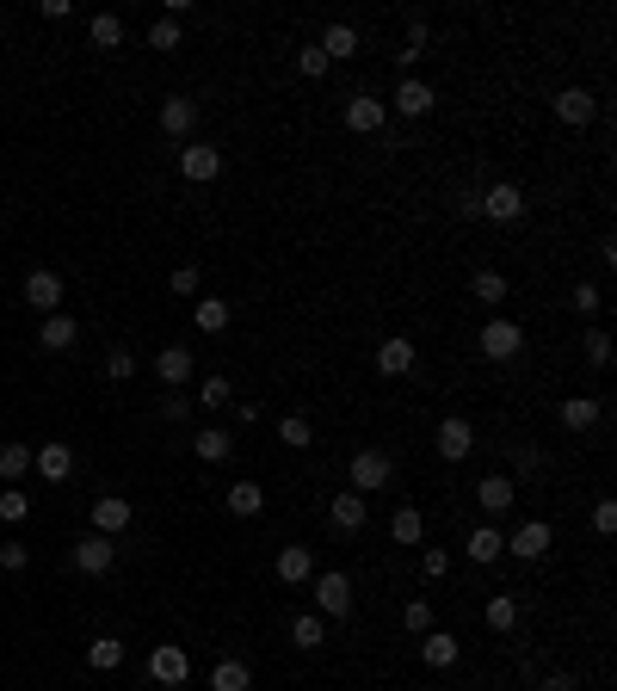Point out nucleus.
Wrapping results in <instances>:
<instances>
[{
    "mask_svg": "<svg viewBox=\"0 0 617 691\" xmlns=\"http://www.w3.org/2000/svg\"><path fill=\"white\" fill-rule=\"evenodd\" d=\"M309 593H315V617H352V574H340V568H328V574H315L309 580Z\"/></svg>",
    "mask_w": 617,
    "mask_h": 691,
    "instance_id": "nucleus-1",
    "label": "nucleus"
},
{
    "mask_svg": "<svg viewBox=\"0 0 617 691\" xmlns=\"http://www.w3.org/2000/svg\"><path fill=\"white\" fill-rule=\"evenodd\" d=\"M476 204H482L488 223H519V216H525V192L513 186V179H494L488 192H476Z\"/></svg>",
    "mask_w": 617,
    "mask_h": 691,
    "instance_id": "nucleus-2",
    "label": "nucleus"
},
{
    "mask_svg": "<svg viewBox=\"0 0 617 691\" xmlns=\"http://www.w3.org/2000/svg\"><path fill=\"white\" fill-rule=\"evenodd\" d=\"M432 451H439L445 463H463L469 451H476V426H469L463 414H445L439 432H432Z\"/></svg>",
    "mask_w": 617,
    "mask_h": 691,
    "instance_id": "nucleus-3",
    "label": "nucleus"
},
{
    "mask_svg": "<svg viewBox=\"0 0 617 691\" xmlns=\"http://www.w3.org/2000/svg\"><path fill=\"white\" fill-rule=\"evenodd\" d=\"M519 346H525V327L519 321H488L482 327V358H488V365H513Z\"/></svg>",
    "mask_w": 617,
    "mask_h": 691,
    "instance_id": "nucleus-4",
    "label": "nucleus"
},
{
    "mask_svg": "<svg viewBox=\"0 0 617 691\" xmlns=\"http://www.w3.org/2000/svg\"><path fill=\"white\" fill-rule=\"evenodd\" d=\"M550 543H556L550 519H525L513 537H506V556H519V562H543V556H550Z\"/></svg>",
    "mask_w": 617,
    "mask_h": 691,
    "instance_id": "nucleus-5",
    "label": "nucleus"
},
{
    "mask_svg": "<svg viewBox=\"0 0 617 691\" xmlns=\"http://www.w3.org/2000/svg\"><path fill=\"white\" fill-rule=\"evenodd\" d=\"M389 476H395L389 451H358L352 457V494H377V488H389Z\"/></svg>",
    "mask_w": 617,
    "mask_h": 691,
    "instance_id": "nucleus-6",
    "label": "nucleus"
},
{
    "mask_svg": "<svg viewBox=\"0 0 617 691\" xmlns=\"http://www.w3.org/2000/svg\"><path fill=\"white\" fill-rule=\"evenodd\" d=\"M149 679H155V685H186V679H192V654L179 648V642H161V648L149 654Z\"/></svg>",
    "mask_w": 617,
    "mask_h": 691,
    "instance_id": "nucleus-7",
    "label": "nucleus"
},
{
    "mask_svg": "<svg viewBox=\"0 0 617 691\" xmlns=\"http://www.w3.org/2000/svg\"><path fill=\"white\" fill-rule=\"evenodd\" d=\"M179 173H186L192 186H210V179L223 173V149H210V142H186V149H179Z\"/></svg>",
    "mask_w": 617,
    "mask_h": 691,
    "instance_id": "nucleus-8",
    "label": "nucleus"
},
{
    "mask_svg": "<svg viewBox=\"0 0 617 691\" xmlns=\"http://www.w3.org/2000/svg\"><path fill=\"white\" fill-rule=\"evenodd\" d=\"M25 303L38 309V315H62V272H50V266H38L25 278Z\"/></svg>",
    "mask_w": 617,
    "mask_h": 691,
    "instance_id": "nucleus-9",
    "label": "nucleus"
},
{
    "mask_svg": "<svg viewBox=\"0 0 617 691\" xmlns=\"http://www.w3.org/2000/svg\"><path fill=\"white\" fill-rule=\"evenodd\" d=\"M130 519H136V506H130L124 494H99V500H93V531H99V537L130 531Z\"/></svg>",
    "mask_w": 617,
    "mask_h": 691,
    "instance_id": "nucleus-10",
    "label": "nucleus"
},
{
    "mask_svg": "<svg viewBox=\"0 0 617 691\" xmlns=\"http://www.w3.org/2000/svg\"><path fill=\"white\" fill-rule=\"evenodd\" d=\"M550 105H556V118H562V124H574V130L599 118V93H587V87H562Z\"/></svg>",
    "mask_w": 617,
    "mask_h": 691,
    "instance_id": "nucleus-11",
    "label": "nucleus"
},
{
    "mask_svg": "<svg viewBox=\"0 0 617 691\" xmlns=\"http://www.w3.org/2000/svg\"><path fill=\"white\" fill-rule=\"evenodd\" d=\"M272 568H278L284 587H309V580H315V556H309V543H284Z\"/></svg>",
    "mask_w": 617,
    "mask_h": 691,
    "instance_id": "nucleus-12",
    "label": "nucleus"
},
{
    "mask_svg": "<svg viewBox=\"0 0 617 691\" xmlns=\"http://www.w3.org/2000/svg\"><path fill=\"white\" fill-rule=\"evenodd\" d=\"M383 112H389V105H383L377 93H352V99H346V130L377 136V130H383Z\"/></svg>",
    "mask_w": 617,
    "mask_h": 691,
    "instance_id": "nucleus-13",
    "label": "nucleus"
},
{
    "mask_svg": "<svg viewBox=\"0 0 617 691\" xmlns=\"http://www.w3.org/2000/svg\"><path fill=\"white\" fill-rule=\"evenodd\" d=\"M31 469H38V476L44 482H68V476H75V445H38V451H31Z\"/></svg>",
    "mask_w": 617,
    "mask_h": 691,
    "instance_id": "nucleus-14",
    "label": "nucleus"
},
{
    "mask_svg": "<svg viewBox=\"0 0 617 691\" xmlns=\"http://www.w3.org/2000/svg\"><path fill=\"white\" fill-rule=\"evenodd\" d=\"M112 562H118V543H112V537L93 531V537L75 543V568H81V574H112Z\"/></svg>",
    "mask_w": 617,
    "mask_h": 691,
    "instance_id": "nucleus-15",
    "label": "nucleus"
},
{
    "mask_svg": "<svg viewBox=\"0 0 617 691\" xmlns=\"http://www.w3.org/2000/svg\"><path fill=\"white\" fill-rule=\"evenodd\" d=\"M155 377H161L167 389H186V383H192V346H161V352H155Z\"/></svg>",
    "mask_w": 617,
    "mask_h": 691,
    "instance_id": "nucleus-16",
    "label": "nucleus"
},
{
    "mask_svg": "<svg viewBox=\"0 0 617 691\" xmlns=\"http://www.w3.org/2000/svg\"><path fill=\"white\" fill-rule=\"evenodd\" d=\"M457 654H463V642L445 636V630H426V636H420V661H426L432 673H451V667H457Z\"/></svg>",
    "mask_w": 617,
    "mask_h": 691,
    "instance_id": "nucleus-17",
    "label": "nucleus"
},
{
    "mask_svg": "<svg viewBox=\"0 0 617 691\" xmlns=\"http://www.w3.org/2000/svg\"><path fill=\"white\" fill-rule=\"evenodd\" d=\"M192 124H198V99H186V93L161 99V130H167V136L186 142V136H192Z\"/></svg>",
    "mask_w": 617,
    "mask_h": 691,
    "instance_id": "nucleus-18",
    "label": "nucleus"
},
{
    "mask_svg": "<svg viewBox=\"0 0 617 691\" xmlns=\"http://www.w3.org/2000/svg\"><path fill=\"white\" fill-rule=\"evenodd\" d=\"M432 105H439V93H432L420 75H408L402 87H395V112H402V118H426Z\"/></svg>",
    "mask_w": 617,
    "mask_h": 691,
    "instance_id": "nucleus-19",
    "label": "nucleus"
},
{
    "mask_svg": "<svg viewBox=\"0 0 617 691\" xmlns=\"http://www.w3.org/2000/svg\"><path fill=\"white\" fill-rule=\"evenodd\" d=\"M463 556L476 562V568H488V562H500V556H506V537H500L494 525H476V531L463 537Z\"/></svg>",
    "mask_w": 617,
    "mask_h": 691,
    "instance_id": "nucleus-20",
    "label": "nucleus"
},
{
    "mask_svg": "<svg viewBox=\"0 0 617 691\" xmlns=\"http://www.w3.org/2000/svg\"><path fill=\"white\" fill-rule=\"evenodd\" d=\"M75 340H81V321L75 315H44V327H38V346L44 352H68Z\"/></svg>",
    "mask_w": 617,
    "mask_h": 691,
    "instance_id": "nucleus-21",
    "label": "nucleus"
},
{
    "mask_svg": "<svg viewBox=\"0 0 617 691\" xmlns=\"http://www.w3.org/2000/svg\"><path fill=\"white\" fill-rule=\"evenodd\" d=\"M599 420H605L599 395H568V402H562V426H568V432H593Z\"/></svg>",
    "mask_w": 617,
    "mask_h": 691,
    "instance_id": "nucleus-22",
    "label": "nucleus"
},
{
    "mask_svg": "<svg viewBox=\"0 0 617 691\" xmlns=\"http://www.w3.org/2000/svg\"><path fill=\"white\" fill-rule=\"evenodd\" d=\"M377 371H383V377H408V371H414V340H402V334L383 340V346H377Z\"/></svg>",
    "mask_w": 617,
    "mask_h": 691,
    "instance_id": "nucleus-23",
    "label": "nucleus"
},
{
    "mask_svg": "<svg viewBox=\"0 0 617 691\" xmlns=\"http://www.w3.org/2000/svg\"><path fill=\"white\" fill-rule=\"evenodd\" d=\"M321 642H328V617H315V611H303V617H290V648H303V654H315Z\"/></svg>",
    "mask_w": 617,
    "mask_h": 691,
    "instance_id": "nucleus-24",
    "label": "nucleus"
},
{
    "mask_svg": "<svg viewBox=\"0 0 617 691\" xmlns=\"http://www.w3.org/2000/svg\"><path fill=\"white\" fill-rule=\"evenodd\" d=\"M210 691H253V667L235 661V654H229V661H216L210 667Z\"/></svg>",
    "mask_w": 617,
    "mask_h": 691,
    "instance_id": "nucleus-25",
    "label": "nucleus"
},
{
    "mask_svg": "<svg viewBox=\"0 0 617 691\" xmlns=\"http://www.w3.org/2000/svg\"><path fill=\"white\" fill-rule=\"evenodd\" d=\"M223 506H229L235 519H253V513H266V488H260V482H235V488L223 494Z\"/></svg>",
    "mask_w": 617,
    "mask_h": 691,
    "instance_id": "nucleus-26",
    "label": "nucleus"
},
{
    "mask_svg": "<svg viewBox=\"0 0 617 691\" xmlns=\"http://www.w3.org/2000/svg\"><path fill=\"white\" fill-rule=\"evenodd\" d=\"M321 56H328V62H346V56H358V31H352L346 19H334L328 31H321Z\"/></svg>",
    "mask_w": 617,
    "mask_h": 691,
    "instance_id": "nucleus-27",
    "label": "nucleus"
},
{
    "mask_svg": "<svg viewBox=\"0 0 617 691\" xmlns=\"http://www.w3.org/2000/svg\"><path fill=\"white\" fill-rule=\"evenodd\" d=\"M87 667H93V673H118V667H124V642H118V636H93V642H87Z\"/></svg>",
    "mask_w": 617,
    "mask_h": 691,
    "instance_id": "nucleus-28",
    "label": "nucleus"
},
{
    "mask_svg": "<svg viewBox=\"0 0 617 691\" xmlns=\"http://www.w3.org/2000/svg\"><path fill=\"white\" fill-rule=\"evenodd\" d=\"M328 519H334V531H346V537L365 531V494H334V513H328Z\"/></svg>",
    "mask_w": 617,
    "mask_h": 691,
    "instance_id": "nucleus-29",
    "label": "nucleus"
},
{
    "mask_svg": "<svg viewBox=\"0 0 617 691\" xmlns=\"http://www.w3.org/2000/svg\"><path fill=\"white\" fill-rule=\"evenodd\" d=\"M192 402H198V408H210V414H223V408H235V383H229V377H204Z\"/></svg>",
    "mask_w": 617,
    "mask_h": 691,
    "instance_id": "nucleus-30",
    "label": "nucleus"
},
{
    "mask_svg": "<svg viewBox=\"0 0 617 691\" xmlns=\"http://www.w3.org/2000/svg\"><path fill=\"white\" fill-rule=\"evenodd\" d=\"M87 38H93V50H118L124 44V19L118 13H93L87 19Z\"/></svg>",
    "mask_w": 617,
    "mask_h": 691,
    "instance_id": "nucleus-31",
    "label": "nucleus"
},
{
    "mask_svg": "<svg viewBox=\"0 0 617 691\" xmlns=\"http://www.w3.org/2000/svg\"><path fill=\"white\" fill-rule=\"evenodd\" d=\"M192 451H198L204 463H229V451H235V439H229V432H223V426H204V432H198V439H192Z\"/></svg>",
    "mask_w": 617,
    "mask_h": 691,
    "instance_id": "nucleus-32",
    "label": "nucleus"
},
{
    "mask_svg": "<svg viewBox=\"0 0 617 691\" xmlns=\"http://www.w3.org/2000/svg\"><path fill=\"white\" fill-rule=\"evenodd\" d=\"M476 500H482V513H506L519 494H513V476H488L482 488H476Z\"/></svg>",
    "mask_w": 617,
    "mask_h": 691,
    "instance_id": "nucleus-33",
    "label": "nucleus"
},
{
    "mask_svg": "<svg viewBox=\"0 0 617 691\" xmlns=\"http://www.w3.org/2000/svg\"><path fill=\"white\" fill-rule=\"evenodd\" d=\"M31 451H38V445H19V439H7V445H0V476H7V482H19L25 469H31Z\"/></svg>",
    "mask_w": 617,
    "mask_h": 691,
    "instance_id": "nucleus-34",
    "label": "nucleus"
},
{
    "mask_svg": "<svg viewBox=\"0 0 617 691\" xmlns=\"http://www.w3.org/2000/svg\"><path fill=\"white\" fill-rule=\"evenodd\" d=\"M426 537V519L414 513V506H402V513L389 519V543H420Z\"/></svg>",
    "mask_w": 617,
    "mask_h": 691,
    "instance_id": "nucleus-35",
    "label": "nucleus"
},
{
    "mask_svg": "<svg viewBox=\"0 0 617 691\" xmlns=\"http://www.w3.org/2000/svg\"><path fill=\"white\" fill-rule=\"evenodd\" d=\"M278 439H284L290 451H309V445H315V426H309L303 414H284V420H278Z\"/></svg>",
    "mask_w": 617,
    "mask_h": 691,
    "instance_id": "nucleus-36",
    "label": "nucleus"
},
{
    "mask_svg": "<svg viewBox=\"0 0 617 691\" xmlns=\"http://www.w3.org/2000/svg\"><path fill=\"white\" fill-rule=\"evenodd\" d=\"M513 624H519V599H513V593H494V599H488V630L506 636Z\"/></svg>",
    "mask_w": 617,
    "mask_h": 691,
    "instance_id": "nucleus-37",
    "label": "nucleus"
},
{
    "mask_svg": "<svg viewBox=\"0 0 617 691\" xmlns=\"http://www.w3.org/2000/svg\"><path fill=\"white\" fill-rule=\"evenodd\" d=\"M229 315H235V309H229L223 297H204V303H198V334H223Z\"/></svg>",
    "mask_w": 617,
    "mask_h": 691,
    "instance_id": "nucleus-38",
    "label": "nucleus"
},
{
    "mask_svg": "<svg viewBox=\"0 0 617 691\" xmlns=\"http://www.w3.org/2000/svg\"><path fill=\"white\" fill-rule=\"evenodd\" d=\"M469 290H476V297H482V303H488V309H494V303H506V278H500V272H494V266H482V272H476V278H469Z\"/></svg>",
    "mask_w": 617,
    "mask_h": 691,
    "instance_id": "nucleus-39",
    "label": "nucleus"
},
{
    "mask_svg": "<svg viewBox=\"0 0 617 691\" xmlns=\"http://www.w3.org/2000/svg\"><path fill=\"white\" fill-rule=\"evenodd\" d=\"M105 377L130 383V377H136V352H130V346H112V352H105Z\"/></svg>",
    "mask_w": 617,
    "mask_h": 691,
    "instance_id": "nucleus-40",
    "label": "nucleus"
},
{
    "mask_svg": "<svg viewBox=\"0 0 617 691\" xmlns=\"http://www.w3.org/2000/svg\"><path fill=\"white\" fill-rule=\"evenodd\" d=\"M179 38H186L179 19H155V25H149V50H179Z\"/></svg>",
    "mask_w": 617,
    "mask_h": 691,
    "instance_id": "nucleus-41",
    "label": "nucleus"
},
{
    "mask_svg": "<svg viewBox=\"0 0 617 691\" xmlns=\"http://www.w3.org/2000/svg\"><path fill=\"white\" fill-rule=\"evenodd\" d=\"M420 56H426V25L414 19V25H408V44H402V50H395V62H402V68H414Z\"/></svg>",
    "mask_w": 617,
    "mask_h": 691,
    "instance_id": "nucleus-42",
    "label": "nucleus"
},
{
    "mask_svg": "<svg viewBox=\"0 0 617 691\" xmlns=\"http://www.w3.org/2000/svg\"><path fill=\"white\" fill-rule=\"evenodd\" d=\"M297 68H303V75H309V81H321V75H328V68H334V62H328V56H321V44H303V50H297Z\"/></svg>",
    "mask_w": 617,
    "mask_h": 691,
    "instance_id": "nucleus-43",
    "label": "nucleus"
},
{
    "mask_svg": "<svg viewBox=\"0 0 617 691\" xmlns=\"http://www.w3.org/2000/svg\"><path fill=\"white\" fill-rule=\"evenodd\" d=\"M580 346H587V358H593L599 371L611 365V334H605V327H587V340H580Z\"/></svg>",
    "mask_w": 617,
    "mask_h": 691,
    "instance_id": "nucleus-44",
    "label": "nucleus"
},
{
    "mask_svg": "<svg viewBox=\"0 0 617 691\" xmlns=\"http://www.w3.org/2000/svg\"><path fill=\"white\" fill-rule=\"evenodd\" d=\"M31 513V494H19V488H7V494H0V519H7V525H19Z\"/></svg>",
    "mask_w": 617,
    "mask_h": 691,
    "instance_id": "nucleus-45",
    "label": "nucleus"
},
{
    "mask_svg": "<svg viewBox=\"0 0 617 691\" xmlns=\"http://www.w3.org/2000/svg\"><path fill=\"white\" fill-rule=\"evenodd\" d=\"M420 574H426V580H445V574H451V550H439V543H432V550L420 556Z\"/></svg>",
    "mask_w": 617,
    "mask_h": 691,
    "instance_id": "nucleus-46",
    "label": "nucleus"
},
{
    "mask_svg": "<svg viewBox=\"0 0 617 691\" xmlns=\"http://www.w3.org/2000/svg\"><path fill=\"white\" fill-rule=\"evenodd\" d=\"M402 624H408L414 636H426V630H432V605H426V599H408V611H402Z\"/></svg>",
    "mask_w": 617,
    "mask_h": 691,
    "instance_id": "nucleus-47",
    "label": "nucleus"
},
{
    "mask_svg": "<svg viewBox=\"0 0 617 691\" xmlns=\"http://www.w3.org/2000/svg\"><path fill=\"white\" fill-rule=\"evenodd\" d=\"M568 303H574V315H599L605 297H599V284H574V297H568Z\"/></svg>",
    "mask_w": 617,
    "mask_h": 691,
    "instance_id": "nucleus-48",
    "label": "nucleus"
},
{
    "mask_svg": "<svg viewBox=\"0 0 617 691\" xmlns=\"http://www.w3.org/2000/svg\"><path fill=\"white\" fill-rule=\"evenodd\" d=\"M186 414H192V395H179V389L161 395V420H186Z\"/></svg>",
    "mask_w": 617,
    "mask_h": 691,
    "instance_id": "nucleus-49",
    "label": "nucleus"
},
{
    "mask_svg": "<svg viewBox=\"0 0 617 691\" xmlns=\"http://www.w3.org/2000/svg\"><path fill=\"white\" fill-rule=\"evenodd\" d=\"M31 562V550H25V543H0V568H7V574H19Z\"/></svg>",
    "mask_w": 617,
    "mask_h": 691,
    "instance_id": "nucleus-50",
    "label": "nucleus"
},
{
    "mask_svg": "<svg viewBox=\"0 0 617 691\" xmlns=\"http://www.w3.org/2000/svg\"><path fill=\"white\" fill-rule=\"evenodd\" d=\"M593 531H599V537H611V531H617V506H611V500H599V506H593Z\"/></svg>",
    "mask_w": 617,
    "mask_h": 691,
    "instance_id": "nucleus-51",
    "label": "nucleus"
},
{
    "mask_svg": "<svg viewBox=\"0 0 617 691\" xmlns=\"http://www.w3.org/2000/svg\"><path fill=\"white\" fill-rule=\"evenodd\" d=\"M167 284H173V297H192V290H198V266H179Z\"/></svg>",
    "mask_w": 617,
    "mask_h": 691,
    "instance_id": "nucleus-52",
    "label": "nucleus"
},
{
    "mask_svg": "<svg viewBox=\"0 0 617 691\" xmlns=\"http://www.w3.org/2000/svg\"><path fill=\"white\" fill-rule=\"evenodd\" d=\"M513 469H519V476H537V469H543V451H537V445H525V451L513 457Z\"/></svg>",
    "mask_w": 617,
    "mask_h": 691,
    "instance_id": "nucleus-53",
    "label": "nucleus"
},
{
    "mask_svg": "<svg viewBox=\"0 0 617 691\" xmlns=\"http://www.w3.org/2000/svg\"><path fill=\"white\" fill-rule=\"evenodd\" d=\"M537 691H580V679H574V673H543Z\"/></svg>",
    "mask_w": 617,
    "mask_h": 691,
    "instance_id": "nucleus-54",
    "label": "nucleus"
}]
</instances>
